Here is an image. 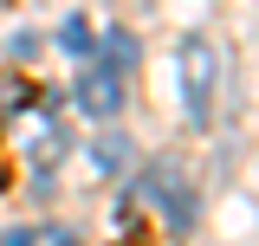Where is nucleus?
<instances>
[{
  "instance_id": "obj_1",
  "label": "nucleus",
  "mask_w": 259,
  "mask_h": 246,
  "mask_svg": "<svg viewBox=\"0 0 259 246\" xmlns=\"http://www.w3.org/2000/svg\"><path fill=\"white\" fill-rule=\"evenodd\" d=\"M175 78H182V110L194 123H214V91H221V52L207 39H182L175 52Z\"/></svg>"
},
{
  "instance_id": "obj_2",
  "label": "nucleus",
  "mask_w": 259,
  "mask_h": 246,
  "mask_svg": "<svg viewBox=\"0 0 259 246\" xmlns=\"http://www.w3.org/2000/svg\"><path fill=\"white\" fill-rule=\"evenodd\" d=\"M136 201H156V208H168V220H175V227H188V220H194L188 175H182L175 162H156V169H143V175H136Z\"/></svg>"
},
{
  "instance_id": "obj_3",
  "label": "nucleus",
  "mask_w": 259,
  "mask_h": 246,
  "mask_svg": "<svg viewBox=\"0 0 259 246\" xmlns=\"http://www.w3.org/2000/svg\"><path fill=\"white\" fill-rule=\"evenodd\" d=\"M117 104H123V85H117L110 65H97V71L78 78V110L84 117H117Z\"/></svg>"
},
{
  "instance_id": "obj_4",
  "label": "nucleus",
  "mask_w": 259,
  "mask_h": 246,
  "mask_svg": "<svg viewBox=\"0 0 259 246\" xmlns=\"http://www.w3.org/2000/svg\"><path fill=\"white\" fill-rule=\"evenodd\" d=\"M65 149H71V143H65V130H59V123H46V130L32 136V169H39V175H52V169L65 162Z\"/></svg>"
},
{
  "instance_id": "obj_5",
  "label": "nucleus",
  "mask_w": 259,
  "mask_h": 246,
  "mask_svg": "<svg viewBox=\"0 0 259 246\" xmlns=\"http://www.w3.org/2000/svg\"><path fill=\"white\" fill-rule=\"evenodd\" d=\"M59 46H65V52H78V59H84V52H97V32L84 26L78 13H71V20H65V26H59Z\"/></svg>"
},
{
  "instance_id": "obj_6",
  "label": "nucleus",
  "mask_w": 259,
  "mask_h": 246,
  "mask_svg": "<svg viewBox=\"0 0 259 246\" xmlns=\"http://www.w3.org/2000/svg\"><path fill=\"white\" fill-rule=\"evenodd\" d=\"M91 162L104 169V175H117V169H123V136H97V143H91Z\"/></svg>"
},
{
  "instance_id": "obj_7",
  "label": "nucleus",
  "mask_w": 259,
  "mask_h": 246,
  "mask_svg": "<svg viewBox=\"0 0 259 246\" xmlns=\"http://www.w3.org/2000/svg\"><path fill=\"white\" fill-rule=\"evenodd\" d=\"M20 104H32V85L13 78V71H0V110H20Z\"/></svg>"
},
{
  "instance_id": "obj_8",
  "label": "nucleus",
  "mask_w": 259,
  "mask_h": 246,
  "mask_svg": "<svg viewBox=\"0 0 259 246\" xmlns=\"http://www.w3.org/2000/svg\"><path fill=\"white\" fill-rule=\"evenodd\" d=\"M39 233H26V227H13V233H0V246H32Z\"/></svg>"
},
{
  "instance_id": "obj_9",
  "label": "nucleus",
  "mask_w": 259,
  "mask_h": 246,
  "mask_svg": "<svg viewBox=\"0 0 259 246\" xmlns=\"http://www.w3.org/2000/svg\"><path fill=\"white\" fill-rule=\"evenodd\" d=\"M32 246H78V240H71V233H39Z\"/></svg>"
},
{
  "instance_id": "obj_10",
  "label": "nucleus",
  "mask_w": 259,
  "mask_h": 246,
  "mask_svg": "<svg viewBox=\"0 0 259 246\" xmlns=\"http://www.w3.org/2000/svg\"><path fill=\"white\" fill-rule=\"evenodd\" d=\"M123 246H149V240H143V233H130V240H123Z\"/></svg>"
}]
</instances>
